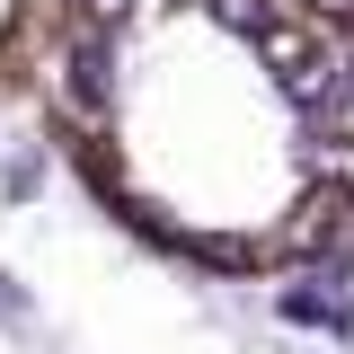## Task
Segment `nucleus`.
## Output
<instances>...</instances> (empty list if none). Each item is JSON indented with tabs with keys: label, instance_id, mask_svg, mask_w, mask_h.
<instances>
[{
	"label": "nucleus",
	"instance_id": "1",
	"mask_svg": "<svg viewBox=\"0 0 354 354\" xmlns=\"http://www.w3.org/2000/svg\"><path fill=\"white\" fill-rule=\"evenodd\" d=\"M27 97L169 266L274 283L354 239V44L301 0H53Z\"/></svg>",
	"mask_w": 354,
	"mask_h": 354
},
{
	"label": "nucleus",
	"instance_id": "2",
	"mask_svg": "<svg viewBox=\"0 0 354 354\" xmlns=\"http://www.w3.org/2000/svg\"><path fill=\"white\" fill-rule=\"evenodd\" d=\"M44 18L53 0H0V88H27V62L44 44Z\"/></svg>",
	"mask_w": 354,
	"mask_h": 354
},
{
	"label": "nucleus",
	"instance_id": "3",
	"mask_svg": "<svg viewBox=\"0 0 354 354\" xmlns=\"http://www.w3.org/2000/svg\"><path fill=\"white\" fill-rule=\"evenodd\" d=\"M301 9H310V18H319V27H337V36L354 44V0H301Z\"/></svg>",
	"mask_w": 354,
	"mask_h": 354
}]
</instances>
